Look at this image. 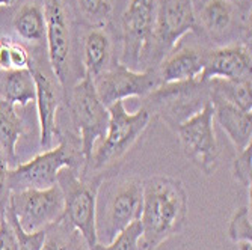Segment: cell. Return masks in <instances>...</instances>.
Returning a JSON list of instances; mask_svg holds the SVG:
<instances>
[{
  "mask_svg": "<svg viewBox=\"0 0 252 250\" xmlns=\"http://www.w3.org/2000/svg\"><path fill=\"white\" fill-rule=\"evenodd\" d=\"M186 216L188 194L181 181L169 176H153L144 181L139 247L156 250L183 229Z\"/></svg>",
  "mask_w": 252,
  "mask_h": 250,
  "instance_id": "1",
  "label": "cell"
},
{
  "mask_svg": "<svg viewBox=\"0 0 252 250\" xmlns=\"http://www.w3.org/2000/svg\"><path fill=\"white\" fill-rule=\"evenodd\" d=\"M100 196V194H98ZM101 202L97 200V241L109 244L142 213L144 181L124 179L107 184Z\"/></svg>",
  "mask_w": 252,
  "mask_h": 250,
  "instance_id": "2",
  "label": "cell"
},
{
  "mask_svg": "<svg viewBox=\"0 0 252 250\" xmlns=\"http://www.w3.org/2000/svg\"><path fill=\"white\" fill-rule=\"evenodd\" d=\"M107 110L109 124L104 138L95 145L86 163L94 170L104 169L123 158L150 124L148 110L141 109L130 113L126 109V101L113 103Z\"/></svg>",
  "mask_w": 252,
  "mask_h": 250,
  "instance_id": "3",
  "label": "cell"
},
{
  "mask_svg": "<svg viewBox=\"0 0 252 250\" xmlns=\"http://www.w3.org/2000/svg\"><path fill=\"white\" fill-rule=\"evenodd\" d=\"M58 186L63 193V220L74 228L88 247L97 244V196L101 179L82 181L76 169L65 167L58 176Z\"/></svg>",
  "mask_w": 252,
  "mask_h": 250,
  "instance_id": "4",
  "label": "cell"
},
{
  "mask_svg": "<svg viewBox=\"0 0 252 250\" xmlns=\"http://www.w3.org/2000/svg\"><path fill=\"white\" fill-rule=\"evenodd\" d=\"M70 115L80 136V154L88 163L95 145L104 138L109 124V110L100 100L94 80L89 76L71 89Z\"/></svg>",
  "mask_w": 252,
  "mask_h": 250,
  "instance_id": "5",
  "label": "cell"
},
{
  "mask_svg": "<svg viewBox=\"0 0 252 250\" xmlns=\"http://www.w3.org/2000/svg\"><path fill=\"white\" fill-rule=\"evenodd\" d=\"M6 205L18 226L28 234L47 229L63 219V193L58 184L42 190L11 192Z\"/></svg>",
  "mask_w": 252,
  "mask_h": 250,
  "instance_id": "6",
  "label": "cell"
},
{
  "mask_svg": "<svg viewBox=\"0 0 252 250\" xmlns=\"http://www.w3.org/2000/svg\"><path fill=\"white\" fill-rule=\"evenodd\" d=\"M77 158L74 149L66 142L44 151L33 157L28 163L9 169L8 189L9 192H20L28 189H50L58 184V176L62 169H76Z\"/></svg>",
  "mask_w": 252,
  "mask_h": 250,
  "instance_id": "7",
  "label": "cell"
},
{
  "mask_svg": "<svg viewBox=\"0 0 252 250\" xmlns=\"http://www.w3.org/2000/svg\"><path fill=\"white\" fill-rule=\"evenodd\" d=\"M213 124V106L207 101L177 128L183 152L205 175H212L218 166L219 148Z\"/></svg>",
  "mask_w": 252,
  "mask_h": 250,
  "instance_id": "8",
  "label": "cell"
},
{
  "mask_svg": "<svg viewBox=\"0 0 252 250\" xmlns=\"http://www.w3.org/2000/svg\"><path fill=\"white\" fill-rule=\"evenodd\" d=\"M158 0H130L123 23L121 63L137 71L145 53L153 45Z\"/></svg>",
  "mask_w": 252,
  "mask_h": 250,
  "instance_id": "9",
  "label": "cell"
},
{
  "mask_svg": "<svg viewBox=\"0 0 252 250\" xmlns=\"http://www.w3.org/2000/svg\"><path fill=\"white\" fill-rule=\"evenodd\" d=\"M160 79L153 70L134 71L121 62L94 80L97 94L106 107L117 101H126L133 97H145L157 87Z\"/></svg>",
  "mask_w": 252,
  "mask_h": 250,
  "instance_id": "10",
  "label": "cell"
},
{
  "mask_svg": "<svg viewBox=\"0 0 252 250\" xmlns=\"http://www.w3.org/2000/svg\"><path fill=\"white\" fill-rule=\"evenodd\" d=\"M44 15L50 68L61 87H65L70 71L71 36L63 0H45Z\"/></svg>",
  "mask_w": 252,
  "mask_h": 250,
  "instance_id": "11",
  "label": "cell"
},
{
  "mask_svg": "<svg viewBox=\"0 0 252 250\" xmlns=\"http://www.w3.org/2000/svg\"><path fill=\"white\" fill-rule=\"evenodd\" d=\"M196 29L193 0H158L153 45L160 56H166L178 39Z\"/></svg>",
  "mask_w": 252,
  "mask_h": 250,
  "instance_id": "12",
  "label": "cell"
},
{
  "mask_svg": "<svg viewBox=\"0 0 252 250\" xmlns=\"http://www.w3.org/2000/svg\"><path fill=\"white\" fill-rule=\"evenodd\" d=\"M251 80V52L246 45H226L205 53L204 70L199 82Z\"/></svg>",
  "mask_w": 252,
  "mask_h": 250,
  "instance_id": "13",
  "label": "cell"
},
{
  "mask_svg": "<svg viewBox=\"0 0 252 250\" xmlns=\"http://www.w3.org/2000/svg\"><path fill=\"white\" fill-rule=\"evenodd\" d=\"M31 71L35 80L36 89V111H38V122H39V143L47 151L53 148L55 136L58 134V109L61 104V94L56 83L45 74L44 71L31 65Z\"/></svg>",
  "mask_w": 252,
  "mask_h": 250,
  "instance_id": "14",
  "label": "cell"
},
{
  "mask_svg": "<svg viewBox=\"0 0 252 250\" xmlns=\"http://www.w3.org/2000/svg\"><path fill=\"white\" fill-rule=\"evenodd\" d=\"M210 103L213 106V119L228 134L234 148L237 151H242L249 146L252 140L251 111L240 109L239 106L228 101L216 92H213Z\"/></svg>",
  "mask_w": 252,
  "mask_h": 250,
  "instance_id": "15",
  "label": "cell"
},
{
  "mask_svg": "<svg viewBox=\"0 0 252 250\" xmlns=\"http://www.w3.org/2000/svg\"><path fill=\"white\" fill-rule=\"evenodd\" d=\"M205 53L192 47H183L168 53L160 65L158 79L163 83H188L199 80L204 70Z\"/></svg>",
  "mask_w": 252,
  "mask_h": 250,
  "instance_id": "16",
  "label": "cell"
},
{
  "mask_svg": "<svg viewBox=\"0 0 252 250\" xmlns=\"http://www.w3.org/2000/svg\"><path fill=\"white\" fill-rule=\"evenodd\" d=\"M112 42L103 28H91L83 39V66L85 76L95 80L109 66Z\"/></svg>",
  "mask_w": 252,
  "mask_h": 250,
  "instance_id": "17",
  "label": "cell"
},
{
  "mask_svg": "<svg viewBox=\"0 0 252 250\" xmlns=\"http://www.w3.org/2000/svg\"><path fill=\"white\" fill-rule=\"evenodd\" d=\"M23 133H25V122L17 113L15 106L0 98V151L6 157L11 169L20 165L15 146Z\"/></svg>",
  "mask_w": 252,
  "mask_h": 250,
  "instance_id": "18",
  "label": "cell"
},
{
  "mask_svg": "<svg viewBox=\"0 0 252 250\" xmlns=\"http://www.w3.org/2000/svg\"><path fill=\"white\" fill-rule=\"evenodd\" d=\"M36 89L31 68L5 73L0 82V98L9 101L14 106H28L35 101Z\"/></svg>",
  "mask_w": 252,
  "mask_h": 250,
  "instance_id": "19",
  "label": "cell"
},
{
  "mask_svg": "<svg viewBox=\"0 0 252 250\" xmlns=\"http://www.w3.org/2000/svg\"><path fill=\"white\" fill-rule=\"evenodd\" d=\"M12 26L21 39L28 42H42L45 39L44 9L36 3H25L17 11Z\"/></svg>",
  "mask_w": 252,
  "mask_h": 250,
  "instance_id": "20",
  "label": "cell"
},
{
  "mask_svg": "<svg viewBox=\"0 0 252 250\" xmlns=\"http://www.w3.org/2000/svg\"><path fill=\"white\" fill-rule=\"evenodd\" d=\"M234 9L230 0H207L201 11L204 28L213 35H222L231 26Z\"/></svg>",
  "mask_w": 252,
  "mask_h": 250,
  "instance_id": "21",
  "label": "cell"
},
{
  "mask_svg": "<svg viewBox=\"0 0 252 250\" xmlns=\"http://www.w3.org/2000/svg\"><path fill=\"white\" fill-rule=\"evenodd\" d=\"M83 20L93 28H103L112 18L113 0H76Z\"/></svg>",
  "mask_w": 252,
  "mask_h": 250,
  "instance_id": "22",
  "label": "cell"
},
{
  "mask_svg": "<svg viewBox=\"0 0 252 250\" xmlns=\"http://www.w3.org/2000/svg\"><path fill=\"white\" fill-rule=\"evenodd\" d=\"M68 226L70 224L63 219L52 224L47 229V234H45L39 250H74L80 235L76 231L68 232Z\"/></svg>",
  "mask_w": 252,
  "mask_h": 250,
  "instance_id": "23",
  "label": "cell"
},
{
  "mask_svg": "<svg viewBox=\"0 0 252 250\" xmlns=\"http://www.w3.org/2000/svg\"><path fill=\"white\" fill-rule=\"evenodd\" d=\"M141 235H142V228H141V222L137 220L131 223L128 228H126L112 243L109 244L97 243L88 249L89 250H139Z\"/></svg>",
  "mask_w": 252,
  "mask_h": 250,
  "instance_id": "24",
  "label": "cell"
},
{
  "mask_svg": "<svg viewBox=\"0 0 252 250\" xmlns=\"http://www.w3.org/2000/svg\"><path fill=\"white\" fill-rule=\"evenodd\" d=\"M5 217L8 219V222L12 224V228L15 231V235H17V240H18V246H20V250H39L41 246H42V241L45 238V234H47V229H42V231H36V232H32V234H28L23 231L18 223H17V219L14 216V213L9 210V207L6 205L5 207Z\"/></svg>",
  "mask_w": 252,
  "mask_h": 250,
  "instance_id": "25",
  "label": "cell"
},
{
  "mask_svg": "<svg viewBox=\"0 0 252 250\" xmlns=\"http://www.w3.org/2000/svg\"><path fill=\"white\" fill-rule=\"evenodd\" d=\"M228 234L234 243H243L252 240V226H251V211L243 207L237 210L230 222Z\"/></svg>",
  "mask_w": 252,
  "mask_h": 250,
  "instance_id": "26",
  "label": "cell"
},
{
  "mask_svg": "<svg viewBox=\"0 0 252 250\" xmlns=\"http://www.w3.org/2000/svg\"><path fill=\"white\" fill-rule=\"evenodd\" d=\"M251 154H252V148L249 145L245 149L239 151V155L236 157V160L233 163L234 178L245 187L251 186Z\"/></svg>",
  "mask_w": 252,
  "mask_h": 250,
  "instance_id": "27",
  "label": "cell"
},
{
  "mask_svg": "<svg viewBox=\"0 0 252 250\" xmlns=\"http://www.w3.org/2000/svg\"><path fill=\"white\" fill-rule=\"evenodd\" d=\"M0 250H20L15 231L6 217L0 223Z\"/></svg>",
  "mask_w": 252,
  "mask_h": 250,
  "instance_id": "28",
  "label": "cell"
},
{
  "mask_svg": "<svg viewBox=\"0 0 252 250\" xmlns=\"http://www.w3.org/2000/svg\"><path fill=\"white\" fill-rule=\"evenodd\" d=\"M9 163L3 152L0 151V207L5 208L9 197V189H8V173H9Z\"/></svg>",
  "mask_w": 252,
  "mask_h": 250,
  "instance_id": "29",
  "label": "cell"
},
{
  "mask_svg": "<svg viewBox=\"0 0 252 250\" xmlns=\"http://www.w3.org/2000/svg\"><path fill=\"white\" fill-rule=\"evenodd\" d=\"M74 250H89L88 249V246H86V243L83 241V244L80 243V240H77V243H76V249Z\"/></svg>",
  "mask_w": 252,
  "mask_h": 250,
  "instance_id": "30",
  "label": "cell"
},
{
  "mask_svg": "<svg viewBox=\"0 0 252 250\" xmlns=\"http://www.w3.org/2000/svg\"><path fill=\"white\" fill-rule=\"evenodd\" d=\"M17 0H0V6H12Z\"/></svg>",
  "mask_w": 252,
  "mask_h": 250,
  "instance_id": "31",
  "label": "cell"
},
{
  "mask_svg": "<svg viewBox=\"0 0 252 250\" xmlns=\"http://www.w3.org/2000/svg\"><path fill=\"white\" fill-rule=\"evenodd\" d=\"M3 217H5V208H2V207H0V223H2Z\"/></svg>",
  "mask_w": 252,
  "mask_h": 250,
  "instance_id": "32",
  "label": "cell"
}]
</instances>
